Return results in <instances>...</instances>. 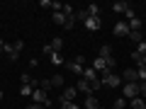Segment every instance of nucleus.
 <instances>
[{
	"instance_id": "f257e3e1",
	"label": "nucleus",
	"mask_w": 146,
	"mask_h": 109,
	"mask_svg": "<svg viewBox=\"0 0 146 109\" xmlns=\"http://www.w3.org/2000/svg\"><path fill=\"white\" fill-rule=\"evenodd\" d=\"M100 85H102V87H119L122 85V75H115L112 70H102Z\"/></svg>"
},
{
	"instance_id": "f03ea898",
	"label": "nucleus",
	"mask_w": 146,
	"mask_h": 109,
	"mask_svg": "<svg viewBox=\"0 0 146 109\" xmlns=\"http://www.w3.org/2000/svg\"><path fill=\"white\" fill-rule=\"evenodd\" d=\"M122 97H124V99L139 97V83H124V85H122Z\"/></svg>"
},
{
	"instance_id": "7ed1b4c3",
	"label": "nucleus",
	"mask_w": 146,
	"mask_h": 109,
	"mask_svg": "<svg viewBox=\"0 0 146 109\" xmlns=\"http://www.w3.org/2000/svg\"><path fill=\"white\" fill-rule=\"evenodd\" d=\"M112 34L115 36H129V24H127V20H119L112 24Z\"/></svg>"
},
{
	"instance_id": "20e7f679",
	"label": "nucleus",
	"mask_w": 146,
	"mask_h": 109,
	"mask_svg": "<svg viewBox=\"0 0 146 109\" xmlns=\"http://www.w3.org/2000/svg\"><path fill=\"white\" fill-rule=\"evenodd\" d=\"M83 27H85L88 32H98L100 27H102V20H100V17H88V20L83 22Z\"/></svg>"
},
{
	"instance_id": "39448f33",
	"label": "nucleus",
	"mask_w": 146,
	"mask_h": 109,
	"mask_svg": "<svg viewBox=\"0 0 146 109\" xmlns=\"http://www.w3.org/2000/svg\"><path fill=\"white\" fill-rule=\"evenodd\" d=\"M32 102H34V104H46V102H49V95L44 92V90L36 87L34 92H32Z\"/></svg>"
},
{
	"instance_id": "423d86ee",
	"label": "nucleus",
	"mask_w": 146,
	"mask_h": 109,
	"mask_svg": "<svg viewBox=\"0 0 146 109\" xmlns=\"http://www.w3.org/2000/svg\"><path fill=\"white\" fill-rule=\"evenodd\" d=\"M76 95H78V90L71 85V87H66L61 92V97H58V99H61V102H76Z\"/></svg>"
},
{
	"instance_id": "0eeeda50",
	"label": "nucleus",
	"mask_w": 146,
	"mask_h": 109,
	"mask_svg": "<svg viewBox=\"0 0 146 109\" xmlns=\"http://www.w3.org/2000/svg\"><path fill=\"white\" fill-rule=\"evenodd\" d=\"M122 83H139V75H136V68H127L122 73Z\"/></svg>"
},
{
	"instance_id": "6e6552de",
	"label": "nucleus",
	"mask_w": 146,
	"mask_h": 109,
	"mask_svg": "<svg viewBox=\"0 0 146 109\" xmlns=\"http://www.w3.org/2000/svg\"><path fill=\"white\" fill-rule=\"evenodd\" d=\"M76 90H78V92H83L85 97H88V95H93V87H90V83L85 78H80L78 83H76Z\"/></svg>"
},
{
	"instance_id": "1a4fd4ad",
	"label": "nucleus",
	"mask_w": 146,
	"mask_h": 109,
	"mask_svg": "<svg viewBox=\"0 0 146 109\" xmlns=\"http://www.w3.org/2000/svg\"><path fill=\"white\" fill-rule=\"evenodd\" d=\"M80 78H85L88 80V83H98V70H95V68H83V75H80Z\"/></svg>"
},
{
	"instance_id": "9d476101",
	"label": "nucleus",
	"mask_w": 146,
	"mask_h": 109,
	"mask_svg": "<svg viewBox=\"0 0 146 109\" xmlns=\"http://www.w3.org/2000/svg\"><path fill=\"white\" fill-rule=\"evenodd\" d=\"M3 53H5V56L10 58V61H17V58H20V53L15 51V46H12V44H5V49H3Z\"/></svg>"
},
{
	"instance_id": "9b49d317",
	"label": "nucleus",
	"mask_w": 146,
	"mask_h": 109,
	"mask_svg": "<svg viewBox=\"0 0 146 109\" xmlns=\"http://www.w3.org/2000/svg\"><path fill=\"white\" fill-rule=\"evenodd\" d=\"M127 10H129V3H124V0H119V3H112V12H119V15H124Z\"/></svg>"
},
{
	"instance_id": "f8f14e48",
	"label": "nucleus",
	"mask_w": 146,
	"mask_h": 109,
	"mask_svg": "<svg viewBox=\"0 0 146 109\" xmlns=\"http://www.w3.org/2000/svg\"><path fill=\"white\" fill-rule=\"evenodd\" d=\"M83 107H85V109H100V102L93 97V95H88V97H85V102H83Z\"/></svg>"
},
{
	"instance_id": "ddd939ff",
	"label": "nucleus",
	"mask_w": 146,
	"mask_h": 109,
	"mask_svg": "<svg viewBox=\"0 0 146 109\" xmlns=\"http://www.w3.org/2000/svg\"><path fill=\"white\" fill-rule=\"evenodd\" d=\"M93 68H95V70H100V73H102V70H110V68H107V61H105V58H95V61H93Z\"/></svg>"
},
{
	"instance_id": "4468645a",
	"label": "nucleus",
	"mask_w": 146,
	"mask_h": 109,
	"mask_svg": "<svg viewBox=\"0 0 146 109\" xmlns=\"http://www.w3.org/2000/svg\"><path fill=\"white\" fill-rule=\"evenodd\" d=\"M63 66H66L68 70H73V73H78V75H83V66H78V63H76V61H66V63H63Z\"/></svg>"
},
{
	"instance_id": "2eb2a0df",
	"label": "nucleus",
	"mask_w": 146,
	"mask_h": 109,
	"mask_svg": "<svg viewBox=\"0 0 146 109\" xmlns=\"http://www.w3.org/2000/svg\"><path fill=\"white\" fill-rule=\"evenodd\" d=\"M49 61H51V66H63V63H66V61H63V56H61V53H56V51H51Z\"/></svg>"
},
{
	"instance_id": "dca6fc26",
	"label": "nucleus",
	"mask_w": 146,
	"mask_h": 109,
	"mask_svg": "<svg viewBox=\"0 0 146 109\" xmlns=\"http://www.w3.org/2000/svg\"><path fill=\"white\" fill-rule=\"evenodd\" d=\"M61 49H63V39H61V36H54V41H51V51L61 53Z\"/></svg>"
},
{
	"instance_id": "f3484780",
	"label": "nucleus",
	"mask_w": 146,
	"mask_h": 109,
	"mask_svg": "<svg viewBox=\"0 0 146 109\" xmlns=\"http://www.w3.org/2000/svg\"><path fill=\"white\" fill-rule=\"evenodd\" d=\"M127 24H129V32H141V20H139V17H134V20H129Z\"/></svg>"
},
{
	"instance_id": "a211bd4d",
	"label": "nucleus",
	"mask_w": 146,
	"mask_h": 109,
	"mask_svg": "<svg viewBox=\"0 0 146 109\" xmlns=\"http://www.w3.org/2000/svg\"><path fill=\"white\" fill-rule=\"evenodd\" d=\"M100 58H105V61H107V58H112V49H110L107 44H102V46H100Z\"/></svg>"
},
{
	"instance_id": "6ab92c4d",
	"label": "nucleus",
	"mask_w": 146,
	"mask_h": 109,
	"mask_svg": "<svg viewBox=\"0 0 146 109\" xmlns=\"http://www.w3.org/2000/svg\"><path fill=\"white\" fill-rule=\"evenodd\" d=\"M131 107L134 109H146V99L144 97H134L131 99Z\"/></svg>"
},
{
	"instance_id": "aec40b11",
	"label": "nucleus",
	"mask_w": 146,
	"mask_h": 109,
	"mask_svg": "<svg viewBox=\"0 0 146 109\" xmlns=\"http://www.w3.org/2000/svg\"><path fill=\"white\" fill-rule=\"evenodd\" d=\"M39 90H44V92H51V90H54V85H51V80H39Z\"/></svg>"
},
{
	"instance_id": "412c9836",
	"label": "nucleus",
	"mask_w": 146,
	"mask_h": 109,
	"mask_svg": "<svg viewBox=\"0 0 146 109\" xmlns=\"http://www.w3.org/2000/svg\"><path fill=\"white\" fill-rule=\"evenodd\" d=\"M32 92H34L32 83H29V85H22V87H20V95H22V97H32Z\"/></svg>"
},
{
	"instance_id": "4be33fe9",
	"label": "nucleus",
	"mask_w": 146,
	"mask_h": 109,
	"mask_svg": "<svg viewBox=\"0 0 146 109\" xmlns=\"http://www.w3.org/2000/svg\"><path fill=\"white\" fill-rule=\"evenodd\" d=\"M129 39L134 44H141V41H144V34H141V32H129Z\"/></svg>"
},
{
	"instance_id": "5701e85b",
	"label": "nucleus",
	"mask_w": 146,
	"mask_h": 109,
	"mask_svg": "<svg viewBox=\"0 0 146 109\" xmlns=\"http://www.w3.org/2000/svg\"><path fill=\"white\" fill-rule=\"evenodd\" d=\"M127 107V99L124 97H117L115 102H112V109H124Z\"/></svg>"
},
{
	"instance_id": "b1692460",
	"label": "nucleus",
	"mask_w": 146,
	"mask_h": 109,
	"mask_svg": "<svg viewBox=\"0 0 146 109\" xmlns=\"http://www.w3.org/2000/svg\"><path fill=\"white\" fill-rule=\"evenodd\" d=\"M85 10H88V15H90V17H100V7L95 5V3H93V5H88Z\"/></svg>"
},
{
	"instance_id": "393cba45",
	"label": "nucleus",
	"mask_w": 146,
	"mask_h": 109,
	"mask_svg": "<svg viewBox=\"0 0 146 109\" xmlns=\"http://www.w3.org/2000/svg\"><path fill=\"white\" fill-rule=\"evenodd\" d=\"M54 22H56V24H66V15H63V12H54Z\"/></svg>"
},
{
	"instance_id": "a878e982",
	"label": "nucleus",
	"mask_w": 146,
	"mask_h": 109,
	"mask_svg": "<svg viewBox=\"0 0 146 109\" xmlns=\"http://www.w3.org/2000/svg\"><path fill=\"white\" fill-rule=\"evenodd\" d=\"M136 75H139V83H146V66L136 68Z\"/></svg>"
},
{
	"instance_id": "bb28decb",
	"label": "nucleus",
	"mask_w": 146,
	"mask_h": 109,
	"mask_svg": "<svg viewBox=\"0 0 146 109\" xmlns=\"http://www.w3.org/2000/svg\"><path fill=\"white\" fill-rule=\"evenodd\" d=\"M88 10H78V12H76V22H85V20H88Z\"/></svg>"
},
{
	"instance_id": "cd10ccee",
	"label": "nucleus",
	"mask_w": 146,
	"mask_h": 109,
	"mask_svg": "<svg viewBox=\"0 0 146 109\" xmlns=\"http://www.w3.org/2000/svg\"><path fill=\"white\" fill-rule=\"evenodd\" d=\"M58 104H61V109H80V104H76V102H61L58 99Z\"/></svg>"
},
{
	"instance_id": "c85d7f7f",
	"label": "nucleus",
	"mask_w": 146,
	"mask_h": 109,
	"mask_svg": "<svg viewBox=\"0 0 146 109\" xmlns=\"http://www.w3.org/2000/svg\"><path fill=\"white\" fill-rule=\"evenodd\" d=\"M51 85H54V87H61V85H63V75H54V78H51Z\"/></svg>"
},
{
	"instance_id": "c756f323",
	"label": "nucleus",
	"mask_w": 146,
	"mask_h": 109,
	"mask_svg": "<svg viewBox=\"0 0 146 109\" xmlns=\"http://www.w3.org/2000/svg\"><path fill=\"white\" fill-rule=\"evenodd\" d=\"M136 53H141V56H146V41H141V44H136V49H134Z\"/></svg>"
},
{
	"instance_id": "7c9ffc66",
	"label": "nucleus",
	"mask_w": 146,
	"mask_h": 109,
	"mask_svg": "<svg viewBox=\"0 0 146 109\" xmlns=\"http://www.w3.org/2000/svg\"><path fill=\"white\" fill-rule=\"evenodd\" d=\"M73 24H76V17H66V24H63V29H73Z\"/></svg>"
},
{
	"instance_id": "2f4dec72",
	"label": "nucleus",
	"mask_w": 146,
	"mask_h": 109,
	"mask_svg": "<svg viewBox=\"0 0 146 109\" xmlns=\"http://www.w3.org/2000/svg\"><path fill=\"white\" fill-rule=\"evenodd\" d=\"M20 80H22V85H29V83H32L29 73H22V75H20Z\"/></svg>"
},
{
	"instance_id": "473e14b6",
	"label": "nucleus",
	"mask_w": 146,
	"mask_h": 109,
	"mask_svg": "<svg viewBox=\"0 0 146 109\" xmlns=\"http://www.w3.org/2000/svg\"><path fill=\"white\" fill-rule=\"evenodd\" d=\"M22 49H25V41H22V39H17V41H15V51L22 53Z\"/></svg>"
},
{
	"instance_id": "72a5a7b5",
	"label": "nucleus",
	"mask_w": 146,
	"mask_h": 109,
	"mask_svg": "<svg viewBox=\"0 0 146 109\" xmlns=\"http://www.w3.org/2000/svg\"><path fill=\"white\" fill-rule=\"evenodd\" d=\"M139 97L146 99V83H139Z\"/></svg>"
},
{
	"instance_id": "f704fd0d",
	"label": "nucleus",
	"mask_w": 146,
	"mask_h": 109,
	"mask_svg": "<svg viewBox=\"0 0 146 109\" xmlns=\"http://www.w3.org/2000/svg\"><path fill=\"white\" fill-rule=\"evenodd\" d=\"M42 51L46 53V56H51V44H44V46H42Z\"/></svg>"
},
{
	"instance_id": "c9c22d12",
	"label": "nucleus",
	"mask_w": 146,
	"mask_h": 109,
	"mask_svg": "<svg viewBox=\"0 0 146 109\" xmlns=\"http://www.w3.org/2000/svg\"><path fill=\"white\" fill-rule=\"evenodd\" d=\"M73 61L78 63V66H83V63H85V56H76V58H73Z\"/></svg>"
},
{
	"instance_id": "e433bc0d",
	"label": "nucleus",
	"mask_w": 146,
	"mask_h": 109,
	"mask_svg": "<svg viewBox=\"0 0 146 109\" xmlns=\"http://www.w3.org/2000/svg\"><path fill=\"white\" fill-rule=\"evenodd\" d=\"M29 109H46V107H44V104H34V102H32V104H29Z\"/></svg>"
},
{
	"instance_id": "4c0bfd02",
	"label": "nucleus",
	"mask_w": 146,
	"mask_h": 109,
	"mask_svg": "<svg viewBox=\"0 0 146 109\" xmlns=\"http://www.w3.org/2000/svg\"><path fill=\"white\" fill-rule=\"evenodd\" d=\"M3 49H5V41H3V39H0V53H3Z\"/></svg>"
},
{
	"instance_id": "58836bf2",
	"label": "nucleus",
	"mask_w": 146,
	"mask_h": 109,
	"mask_svg": "<svg viewBox=\"0 0 146 109\" xmlns=\"http://www.w3.org/2000/svg\"><path fill=\"white\" fill-rule=\"evenodd\" d=\"M3 97H5V95H3V90H0V99H3Z\"/></svg>"
},
{
	"instance_id": "ea45409f",
	"label": "nucleus",
	"mask_w": 146,
	"mask_h": 109,
	"mask_svg": "<svg viewBox=\"0 0 146 109\" xmlns=\"http://www.w3.org/2000/svg\"><path fill=\"white\" fill-rule=\"evenodd\" d=\"M100 109H105V107H100Z\"/></svg>"
},
{
	"instance_id": "a19ab883",
	"label": "nucleus",
	"mask_w": 146,
	"mask_h": 109,
	"mask_svg": "<svg viewBox=\"0 0 146 109\" xmlns=\"http://www.w3.org/2000/svg\"><path fill=\"white\" fill-rule=\"evenodd\" d=\"M27 109H29V107H27Z\"/></svg>"
}]
</instances>
